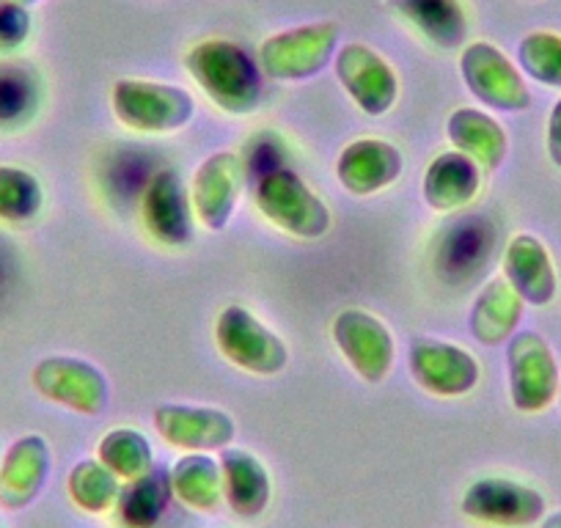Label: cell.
Listing matches in <instances>:
<instances>
[{
	"instance_id": "cell-1",
	"label": "cell",
	"mask_w": 561,
	"mask_h": 528,
	"mask_svg": "<svg viewBox=\"0 0 561 528\" xmlns=\"http://www.w3.org/2000/svg\"><path fill=\"white\" fill-rule=\"evenodd\" d=\"M185 69L213 105L229 116H251L264 96L259 61L229 39H204L185 53Z\"/></svg>"
},
{
	"instance_id": "cell-2",
	"label": "cell",
	"mask_w": 561,
	"mask_h": 528,
	"mask_svg": "<svg viewBox=\"0 0 561 528\" xmlns=\"http://www.w3.org/2000/svg\"><path fill=\"white\" fill-rule=\"evenodd\" d=\"M253 204L270 226L295 240H322L333 226L328 204L287 165H275L253 180Z\"/></svg>"
},
{
	"instance_id": "cell-3",
	"label": "cell",
	"mask_w": 561,
	"mask_h": 528,
	"mask_svg": "<svg viewBox=\"0 0 561 528\" xmlns=\"http://www.w3.org/2000/svg\"><path fill=\"white\" fill-rule=\"evenodd\" d=\"M111 107L118 124L144 136H169L187 127L196 113V102L180 85L158 80L122 78L111 89Z\"/></svg>"
},
{
	"instance_id": "cell-4",
	"label": "cell",
	"mask_w": 561,
	"mask_h": 528,
	"mask_svg": "<svg viewBox=\"0 0 561 528\" xmlns=\"http://www.w3.org/2000/svg\"><path fill=\"white\" fill-rule=\"evenodd\" d=\"M342 31L336 23H309L298 28L278 31L259 45V69L264 78L280 83H300L325 72L336 58Z\"/></svg>"
},
{
	"instance_id": "cell-5",
	"label": "cell",
	"mask_w": 561,
	"mask_h": 528,
	"mask_svg": "<svg viewBox=\"0 0 561 528\" xmlns=\"http://www.w3.org/2000/svg\"><path fill=\"white\" fill-rule=\"evenodd\" d=\"M510 400L517 413L537 416L559 400V360L537 331H517L506 342Z\"/></svg>"
},
{
	"instance_id": "cell-6",
	"label": "cell",
	"mask_w": 561,
	"mask_h": 528,
	"mask_svg": "<svg viewBox=\"0 0 561 528\" xmlns=\"http://www.w3.org/2000/svg\"><path fill=\"white\" fill-rule=\"evenodd\" d=\"M215 344L220 355L248 375L273 377L289 364V347L245 306H226L215 320Z\"/></svg>"
},
{
	"instance_id": "cell-7",
	"label": "cell",
	"mask_w": 561,
	"mask_h": 528,
	"mask_svg": "<svg viewBox=\"0 0 561 528\" xmlns=\"http://www.w3.org/2000/svg\"><path fill=\"white\" fill-rule=\"evenodd\" d=\"M31 386L42 400L67 408L78 416H102L111 402V386L105 375L91 360L75 358V355L42 358L31 371Z\"/></svg>"
},
{
	"instance_id": "cell-8",
	"label": "cell",
	"mask_w": 561,
	"mask_h": 528,
	"mask_svg": "<svg viewBox=\"0 0 561 528\" xmlns=\"http://www.w3.org/2000/svg\"><path fill=\"white\" fill-rule=\"evenodd\" d=\"M460 74L479 105L501 113H520L531 107L526 74L501 53L493 42H471L460 50Z\"/></svg>"
},
{
	"instance_id": "cell-9",
	"label": "cell",
	"mask_w": 561,
	"mask_h": 528,
	"mask_svg": "<svg viewBox=\"0 0 561 528\" xmlns=\"http://www.w3.org/2000/svg\"><path fill=\"white\" fill-rule=\"evenodd\" d=\"M460 509L468 520L493 528H531L548 512L537 487L510 477H482L466 487Z\"/></svg>"
},
{
	"instance_id": "cell-10",
	"label": "cell",
	"mask_w": 561,
	"mask_h": 528,
	"mask_svg": "<svg viewBox=\"0 0 561 528\" xmlns=\"http://www.w3.org/2000/svg\"><path fill=\"white\" fill-rule=\"evenodd\" d=\"M331 336L342 358L369 386H380L393 366V336L380 317L364 309H344L333 317Z\"/></svg>"
},
{
	"instance_id": "cell-11",
	"label": "cell",
	"mask_w": 561,
	"mask_h": 528,
	"mask_svg": "<svg viewBox=\"0 0 561 528\" xmlns=\"http://www.w3.org/2000/svg\"><path fill=\"white\" fill-rule=\"evenodd\" d=\"M333 72L350 100L371 118H380L397 105L399 78L391 64L364 42H350L336 50Z\"/></svg>"
},
{
	"instance_id": "cell-12",
	"label": "cell",
	"mask_w": 561,
	"mask_h": 528,
	"mask_svg": "<svg viewBox=\"0 0 561 528\" xmlns=\"http://www.w3.org/2000/svg\"><path fill=\"white\" fill-rule=\"evenodd\" d=\"M408 364L413 380L440 400L466 397L482 377L479 360L466 347L444 338H415L408 349Z\"/></svg>"
},
{
	"instance_id": "cell-13",
	"label": "cell",
	"mask_w": 561,
	"mask_h": 528,
	"mask_svg": "<svg viewBox=\"0 0 561 528\" xmlns=\"http://www.w3.org/2000/svg\"><path fill=\"white\" fill-rule=\"evenodd\" d=\"M242 154L231 149L207 154L193 174L191 204L193 215L207 231H224L240 202L242 182H245Z\"/></svg>"
},
{
	"instance_id": "cell-14",
	"label": "cell",
	"mask_w": 561,
	"mask_h": 528,
	"mask_svg": "<svg viewBox=\"0 0 561 528\" xmlns=\"http://www.w3.org/2000/svg\"><path fill=\"white\" fill-rule=\"evenodd\" d=\"M154 429L169 446L182 451H224L234 444L237 424L231 413L209 405H180L165 402L154 408Z\"/></svg>"
},
{
	"instance_id": "cell-15",
	"label": "cell",
	"mask_w": 561,
	"mask_h": 528,
	"mask_svg": "<svg viewBox=\"0 0 561 528\" xmlns=\"http://www.w3.org/2000/svg\"><path fill=\"white\" fill-rule=\"evenodd\" d=\"M140 220L160 245L182 248L191 242L193 204L180 171L160 169L149 176L140 196Z\"/></svg>"
},
{
	"instance_id": "cell-16",
	"label": "cell",
	"mask_w": 561,
	"mask_h": 528,
	"mask_svg": "<svg viewBox=\"0 0 561 528\" xmlns=\"http://www.w3.org/2000/svg\"><path fill=\"white\" fill-rule=\"evenodd\" d=\"M53 473V449L45 435L28 433L0 457V509L23 512L45 493Z\"/></svg>"
},
{
	"instance_id": "cell-17",
	"label": "cell",
	"mask_w": 561,
	"mask_h": 528,
	"mask_svg": "<svg viewBox=\"0 0 561 528\" xmlns=\"http://www.w3.org/2000/svg\"><path fill=\"white\" fill-rule=\"evenodd\" d=\"M402 152L382 138H358L336 160V180L353 196H375L402 176Z\"/></svg>"
},
{
	"instance_id": "cell-18",
	"label": "cell",
	"mask_w": 561,
	"mask_h": 528,
	"mask_svg": "<svg viewBox=\"0 0 561 528\" xmlns=\"http://www.w3.org/2000/svg\"><path fill=\"white\" fill-rule=\"evenodd\" d=\"M504 278L512 284L523 303L542 309L553 303L556 289H559V276H556L553 259L539 237L515 234L504 248Z\"/></svg>"
},
{
	"instance_id": "cell-19",
	"label": "cell",
	"mask_w": 561,
	"mask_h": 528,
	"mask_svg": "<svg viewBox=\"0 0 561 528\" xmlns=\"http://www.w3.org/2000/svg\"><path fill=\"white\" fill-rule=\"evenodd\" d=\"M220 477H224V504L237 517H259L273 498V479L262 457L240 446H226L218 451Z\"/></svg>"
},
{
	"instance_id": "cell-20",
	"label": "cell",
	"mask_w": 561,
	"mask_h": 528,
	"mask_svg": "<svg viewBox=\"0 0 561 528\" xmlns=\"http://www.w3.org/2000/svg\"><path fill=\"white\" fill-rule=\"evenodd\" d=\"M484 171L462 152H444L427 165L421 196L433 213H457L477 198Z\"/></svg>"
},
{
	"instance_id": "cell-21",
	"label": "cell",
	"mask_w": 561,
	"mask_h": 528,
	"mask_svg": "<svg viewBox=\"0 0 561 528\" xmlns=\"http://www.w3.org/2000/svg\"><path fill=\"white\" fill-rule=\"evenodd\" d=\"M495 245L493 226L484 218H462L438 237V264L451 282H468L482 273Z\"/></svg>"
},
{
	"instance_id": "cell-22",
	"label": "cell",
	"mask_w": 561,
	"mask_h": 528,
	"mask_svg": "<svg viewBox=\"0 0 561 528\" xmlns=\"http://www.w3.org/2000/svg\"><path fill=\"white\" fill-rule=\"evenodd\" d=\"M523 309H526V303L512 289V284L504 276L493 278V282L484 284V289L473 300L471 317H468L471 336L484 347L506 344L517 333Z\"/></svg>"
},
{
	"instance_id": "cell-23",
	"label": "cell",
	"mask_w": 561,
	"mask_h": 528,
	"mask_svg": "<svg viewBox=\"0 0 561 528\" xmlns=\"http://www.w3.org/2000/svg\"><path fill=\"white\" fill-rule=\"evenodd\" d=\"M391 9L438 50H462L468 14L460 0H391Z\"/></svg>"
},
{
	"instance_id": "cell-24",
	"label": "cell",
	"mask_w": 561,
	"mask_h": 528,
	"mask_svg": "<svg viewBox=\"0 0 561 528\" xmlns=\"http://www.w3.org/2000/svg\"><path fill=\"white\" fill-rule=\"evenodd\" d=\"M446 136H449L451 147L471 158L482 171L501 169L506 160V129L495 122L490 113L477 111V107H460L446 122Z\"/></svg>"
},
{
	"instance_id": "cell-25",
	"label": "cell",
	"mask_w": 561,
	"mask_h": 528,
	"mask_svg": "<svg viewBox=\"0 0 561 528\" xmlns=\"http://www.w3.org/2000/svg\"><path fill=\"white\" fill-rule=\"evenodd\" d=\"M171 493L187 509L213 515L224 506V477L220 462L207 451H185L174 466L169 468Z\"/></svg>"
},
{
	"instance_id": "cell-26",
	"label": "cell",
	"mask_w": 561,
	"mask_h": 528,
	"mask_svg": "<svg viewBox=\"0 0 561 528\" xmlns=\"http://www.w3.org/2000/svg\"><path fill=\"white\" fill-rule=\"evenodd\" d=\"M42 107V78L28 64H0V133H20Z\"/></svg>"
},
{
	"instance_id": "cell-27",
	"label": "cell",
	"mask_w": 561,
	"mask_h": 528,
	"mask_svg": "<svg viewBox=\"0 0 561 528\" xmlns=\"http://www.w3.org/2000/svg\"><path fill=\"white\" fill-rule=\"evenodd\" d=\"M171 498V482L169 471L163 468H152L149 473H144L140 479L122 484V495H118V517H122L124 526L129 528H154V523L163 517V512L169 509Z\"/></svg>"
},
{
	"instance_id": "cell-28",
	"label": "cell",
	"mask_w": 561,
	"mask_h": 528,
	"mask_svg": "<svg viewBox=\"0 0 561 528\" xmlns=\"http://www.w3.org/2000/svg\"><path fill=\"white\" fill-rule=\"evenodd\" d=\"M122 484V479L107 471L96 457H85V460L75 462V468L69 471L67 493L72 504L85 515H105V512L116 509Z\"/></svg>"
},
{
	"instance_id": "cell-29",
	"label": "cell",
	"mask_w": 561,
	"mask_h": 528,
	"mask_svg": "<svg viewBox=\"0 0 561 528\" xmlns=\"http://www.w3.org/2000/svg\"><path fill=\"white\" fill-rule=\"evenodd\" d=\"M96 460L116 473L122 482H133L154 468V451L147 435L135 427H113L96 446Z\"/></svg>"
},
{
	"instance_id": "cell-30",
	"label": "cell",
	"mask_w": 561,
	"mask_h": 528,
	"mask_svg": "<svg viewBox=\"0 0 561 528\" xmlns=\"http://www.w3.org/2000/svg\"><path fill=\"white\" fill-rule=\"evenodd\" d=\"M45 209V187L39 176L20 165L0 163V223L28 226Z\"/></svg>"
},
{
	"instance_id": "cell-31",
	"label": "cell",
	"mask_w": 561,
	"mask_h": 528,
	"mask_svg": "<svg viewBox=\"0 0 561 528\" xmlns=\"http://www.w3.org/2000/svg\"><path fill=\"white\" fill-rule=\"evenodd\" d=\"M517 69L534 83L561 89V34L531 31L517 42Z\"/></svg>"
},
{
	"instance_id": "cell-32",
	"label": "cell",
	"mask_w": 561,
	"mask_h": 528,
	"mask_svg": "<svg viewBox=\"0 0 561 528\" xmlns=\"http://www.w3.org/2000/svg\"><path fill=\"white\" fill-rule=\"evenodd\" d=\"M31 9L12 3V0H0V56H12L25 42L31 39Z\"/></svg>"
},
{
	"instance_id": "cell-33",
	"label": "cell",
	"mask_w": 561,
	"mask_h": 528,
	"mask_svg": "<svg viewBox=\"0 0 561 528\" xmlns=\"http://www.w3.org/2000/svg\"><path fill=\"white\" fill-rule=\"evenodd\" d=\"M545 149H548V160L561 169V96L556 105L550 107L548 127H545Z\"/></svg>"
},
{
	"instance_id": "cell-34",
	"label": "cell",
	"mask_w": 561,
	"mask_h": 528,
	"mask_svg": "<svg viewBox=\"0 0 561 528\" xmlns=\"http://www.w3.org/2000/svg\"><path fill=\"white\" fill-rule=\"evenodd\" d=\"M537 528H561V509L550 512V515L545 512V517L537 523Z\"/></svg>"
},
{
	"instance_id": "cell-35",
	"label": "cell",
	"mask_w": 561,
	"mask_h": 528,
	"mask_svg": "<svg viewBox=\"0 0 561 528\" xmlns=\"http://www.w3.org/2000/svg\"><path fill=\"white\" fill-rule=\"evenodd\" d=\"M12 3H20V7H36V3H42V0H12Z\"/></svg>"
},
{
	"instance_id": "cell-36",
	"label": "cell",
	"mask_w": 561,
	"mask_h": 528,
	"mask_svg": "<svg viewBox=\"0 0 561 528\" xmlns=\"http://www.w3.org/2000/svg\"><path fill=\"white\" fill-rule=\"evenodd\" d=\"M559 405H561V382H559Z\"/></svg>"
},
{
	"instance_id": "cell-37",
	"label": "cell",
	"mask_w": 561,
	"mask_h": 528,
	"mask_svg": "<svg viewBox=\"0 0 561 528\" xmlns=\"http://www.w3.org/2000/svg\"><path fill=\"white\" fill-rule=\"evenodd\" d=\"M528 3H537V0H528Z\"/></svg>"
},
{
	"instance_id": "cell-38",
	"label": "cell",
	"mask_w": 561,
	"mask_h": 528,
	"mask_svg": "<svg viewBox=\"0 0 561 528\" xmlns=\"http://www.w3.org/2000/svg\"><path fill=\"white\" fill-rule=\"evenodd\" d=\"M0 457H3V451H0Z\"/></svg>"
}]
</instances>
